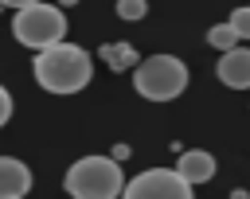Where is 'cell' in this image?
<instances>
[{"label": "cell", "mask_w": 250, "mask_h": 199, "mask_svg": "<svg viewBox=\"0 0 250 199\" xmlns=\"http://www.w3.org/2000/svg\"><path fill=\"white\" fill-rule=\"evenodd\" d=\"M31 191V168L16 156H0V199H23Z\"/></svg>", "instance_id": "cell-7"}, {"label": "cell", "mask_w": 250, "mask_h": 199, "mask_svg": "<svg viewBox=\"0 0 250 199\" xmlns=\"http://www.w3.org/2000/svg\"><path fill=\"white\" fill-rule=\"evenodd\" d=\"M98 59H102L109 70H117V74H125V70H137V66H141V59H137L133 43H102Z\"/></svg>", "instance_id": "cell-9"}, {"label": "cell", "mask_w": 250, "mask_h": 199, "mask_svg": "<svg viewBox=\"0 0 250 199\" xmlns=\"http://www.w3.org/2000/svg\"><path fill=\"white\" fill-rule=\"evenodd\" d=\"M109 156H113V160H129V144H117Z\"/></svg>", "instance_id": "cell-15"}, {"label": "cell", "mask_w": 250, "mask_h": 199, "mask_svg": "<svg viewBox=\"0 0 250 199\" xmlns=\"http://www.w3.org/2000/svg\"><path fill=\"white\" fill-rule=\"evenodd\" d=\"M145 12H148L145 0H117V16L129 20V23H133V20H145Z\"/></svg>", "instance_id": "cell-11"}, {"label": "cell", "mask_w": 250, "mask_h": 199, "mask_svg": "<svg viewBox=\"0 0 250 199\" xmlns=\"http://www.w3.org/2000/svg\"><path fill=\"white\" fill-rule=\"evenodd\" d=\"M8 121H12V94L0 86V129H4Z\"/></svg>", "instance_id": "cell-13"}, {"label": "cell", "mask_w": 250, "mask_h": 199, "mask_svg": "<svg viewBox=\"0 0 250 199\" xmlns=\"http://www.w3.org/2000/svg\"><path fill=\"white\" fill-rule=\"evenodd\" d=\"M12 35H16V43H23L31 51H47V47L66 39V12L59 4H47V0L20 8L12 16Z\"/></svg>", "instance_id": "cell-4"}, {"label": "cell", "mask_w": 250, "mask_h": 199, "mask_svg": "<svg viewBox=\"0 0 250 199\" xmlns=\"http://www.w3.org/2000/svg\"><path fill=\"white\" fill-rule=\"evenodd\" d=\"M176 172L195 187V183H207V179H215V156L207 152V148H188V152H180V160H176Z\"/></svg>", "instance_id": "cell-8"}, {"label": "cell", "mask_w": 250, "mask_h": 199, "mask_svg": "<svg viewBox=\"0 0 250 199\" xmlns=\"http://www.w3.org/2000/svg\"><path fill=\"white\" fill-rule=\"evenodd\" d=\"M125 183L129 179L121 172V160L113 156H78L62 176L70 199H121Z\"/></svg>", "instance_id": "cell-2"}, {"label": "cell", "mask_w": 250, "mask_h": 199, "mask_svg": "<svg viewBox=\"0 0 250 199\" xmlns=\"http://www.w3.org/2000/svg\"><path fill=\"white\" fill-rule=\"evenodd\" d=\"M74 4H78V0H59V8H74Z\"/></svg>", "instance_id": "cell-17"}, {"label": "cell", "mask_w": 250, "mask_h": 199, "mask_svg": "<svg viewBox=\"0 0 250 199\" xmlns=\"http://www.w3.org/2000/svg\"><path fill=\"white\" fill-rule=\"evenodd\" d=\"M0 4H4V8H16V12H20V8H31V4H43V0H0Z\"/></svg>", "instance_id": "cell-14"}, {"label": "cell", "mask_w": 250, "mask_h": 199, "mask_svg": "<svg viewBox=\"0 0 250 199\" xmlns=\"http://www.w3.org/2000/svg\"><path fill=\"white\" fill-rule=\"evenodd\" d=\"M227 23L238 31V39H250V4H246V8H234V12L227 16Z\"/></svg>", "instance_id": "cell-12"}, {"label": "cell", "mask_w": 250, "mask_h": 199, "mask_svg": "<svg viewBox=\"0 0 250 199\" xmlns=\"http://www.w3.org/2000/svg\"><path fill=\"white\" fill-rule=\"evenodd\" d=\"M121 199H191V183L176 168H148L125 183Z\"/></svg>", "instance_id": "cell-5"}, {"label": "cell", "mask_w": 250, "mask_h": 199, "mask_svg": "<svg viewBox=\"0 0 250 199\" xmlns=\"http://www.w3.org/2000/svg\"><path fill=\"white\" fill-rule=\"evenodd\" d=\"M207 43H211L219 55H227V51H234V47H238V31L223 20V23H215V27L207 31Z\"/></svg>", "instance_id": "cell-10"}, {"label": "cell", "mask_w": 250, "mask_h": 199, "mask_svg": "<svg viewBox=\"0 0 250 199\" xmlns=\"http://www.w3.org/2000/svg\"><path fill=\"white\" fill-rule=\"evenodd\" d=\"M215 74H219V82L230 86V90H250V47H234V51L219 55Z\"/></svg>", "instance_id": "cell-6"}, {"label": "cell", "mask_w": 250, "mask_h": 199, "mask_svg": "<svg viewBox=\"0 0 250 199\" xmlns=\"http://www.w3.org/2000/svg\"><path fill=\"white\" fill-rule=\"evenodd\" d=\"M133 90L145 101H172L188 90V62L176 55H148L133 70Z\"/></svg>", "instance_id": "cell-3"}, {"label": "cell", "mask_w": 250, "mask_h": 199, "mask_svg": "<svg viewBox=\"0 0 250 199\" xmlns=\"http://www.w3.org/2000/svg\"><path fill=\"white\" fill-rule=\"evenodd\" d=\"M230 199H250V195H246V191L238 187V191H230Z\"/></svg>", "instance_id": "cell-16"}, {"label": "cell", "mask_w": 250, "mask_h": 199, "mask_svg": "<svg viewBox=\"0 0 250 199\" xmlns=\"http://www.w3.org/2000/svg\"><path fill=\"white\" fill-rule=\"evenodd\" d=\"M94 78V59L74 43H55L35 55V82L47 94H78Z\"/></svg>", "instance_id": "cell-1"}]
</instances>
